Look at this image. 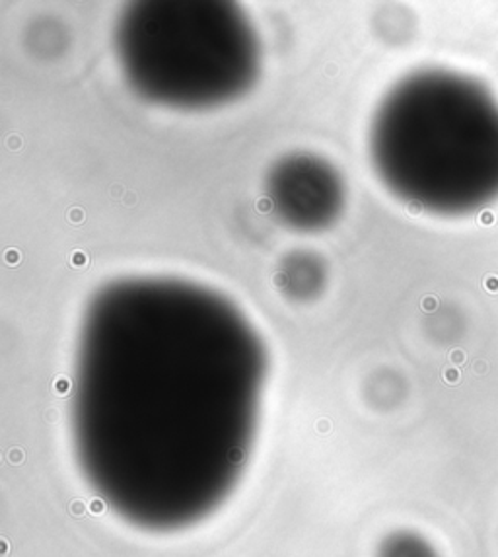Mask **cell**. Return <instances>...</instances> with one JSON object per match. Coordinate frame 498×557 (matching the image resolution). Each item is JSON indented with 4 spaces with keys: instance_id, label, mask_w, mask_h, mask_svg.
Listing matches in <instances>:
<instances>
[{
    "instance_id": "1",
    "label": "cell",
    "mask_w": 498,
    "mask_h": 557,
    "mask_svg": "<svg viewBox=\"0 0 498 557\" xmlns=\"http://www.w3.org/2000/svg\"><path fill=\"white\" fill-rule=\"evenodd\" d=\"M263 374L258 337L226 298L176 278H123L86 314L76 429L88 448H236L251 433Z\"/></svg>"
},
{
    "instance_id": "2",
    "label": "cell",
    "mask_w": 498,
    "mask_h": 557,
    "mask_svg": "<svg viewBox=\"0 0 498 557\" xmlns=\"http://www.w3.org/2000/svg\"><path fill=\"white\" fill-rule=\"evenodd\" d=\"M370 154L397 199L428 213L477 211L498 199V102L470 76L419 71L379 103Z\"/></svg>"
},
{
    "instance_id": "3",
    "label": "cell",
    "mask_w": 498,
    "mask_h": 557,
    "mask_svg": "<svg viewBox=\"0 0 498 557\" xmlns=\"http://www.w3.org/2000/svg\"><path fill=\"white\" fill-rule=\"evenodd\" d=\"M115 44L130 86L162 106L201 110L231 102L258 76V39L231 2L130 4Z\"/></svg>"
},
{
    "instance_id": "4",
    "label": "cell",
    "mask_w": 498,
    "mask_h": 557,
    "mask_svg": "<svg viewBox=\"0 0 498 557\" xmlns=\"http://www.w3.org/2000/svg\"><path fill=\"white\" fill-rule=\"evenodd\" d=\"M269 199L296 231H323L339 216L345 189L327 162L298 154L281 160L269 174Z\"/></svg>"
},
{
    "instance_id": "5",
    "label": "cell",
    "mask_w": 498,
    "mask_h": 557,
    "mask_svg": "<svg viewBox=\"0 0 498 557\" xmlns=\"http://www.w3.org/2000/svg\"><path fill=\"white\" fill-rule=\"evenodd\" d=\"M382 557H438V554L419 534L399 532L382 546Z\"/></svg>"
}]
</instances>
